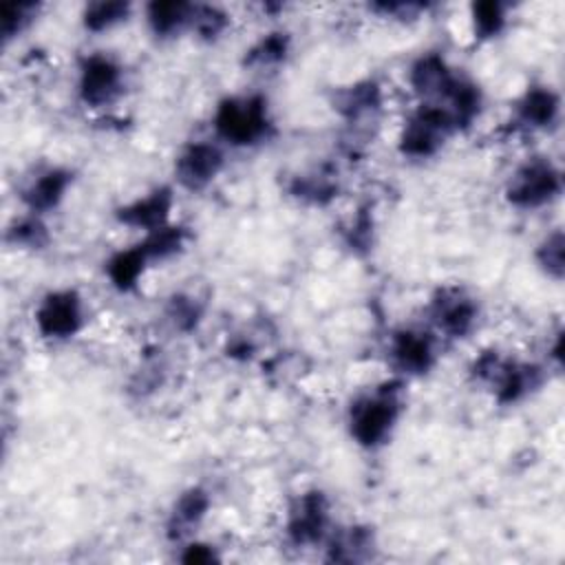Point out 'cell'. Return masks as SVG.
<instances>
[{"label":"cell","mask_w":565,"mask_h":565,"mask_svg":"<svg viewBox=\"0 0 565 565\" xmlns=\"http://www.w3.org/2000/svg\"><path fill=\"white\" fill-rule=\"evenodd\" d=\"M269 104L258 93L230 95L212 113V137L225 148H254L271 135Z\"/></svg>","instance_id":"3"},{"label":"cell","mask_w":565,"mask_h":565,"mask_svg":"<svg viewBox=\"0 0 565 565\" xmlns=\"http://www.w3.org/2000/svg\"><path fill=\"white\" fill-rule=\"evenodd\" d=\"M333 108L351 137H362L377 124L384 110V88L375 79L353 82L335 93Z\"/></svg>","instance_id":"12"},{"label":"cell","mask_w":565,"mask_h":565,"mask_svg":"<svg viewBox=\"0 0 565 565\" xmlns=\"http://www.w3.org/2000/svg\"><path fill=\"white\" fill-rule=\"evenodd\" d=\"M172 205H174V190L168 185H159V188L124 203L117 210V221L132 232H141V236H143L148 232H154V230L172 223V218H170Z\"/></svg>","instance_id":"16"},{"label":"cell","mask_w":565,"mask_h":565,"mask_svg":"<svg viewBox=\"0 0 565 565\" xmlns=\"http://www.w3.org/2000/svg\"><path fill=\"white\" fill-rule=\"evenodd\" d=\"M132 13V4L117 0L88 2L82 11V24L90 33H108L110 29L124 24Z\"/></svg>","instance_id":"24"},{"label":"cell","mask_w":565,"mask_h":565,"mask_svg":"<svg viewBox=\"0 0 565 565\" xmlns=\"http://www.w3.org/2000/svg\"><path fill=\"white\" fill-rule=\"evenodd\" d=\"M563 192L561 168L543 154L521 161L505 181V201L521 212H534L552 205Z\"/></svg>","instance_id":"5"},{"label":"cell","mask_w":565,"mask_h":565,"mask_svg":"<svg viewBox=\"0 0 565 565\" xmlns=\"http://www.w3.org/2000/svg\"><path fill=\"white\" fill-rule=\"evenodd\" d=\"M457 75L459 71H455L441 53L426 51L408 64L406 86L417 102L439 104L450 90Z\"/></svg>","instance_id":"14"},{"label":"cell","mask_w":565,"mask_h":565,"mask_svg":"<svg viewBox=\"0 0 565 565\" xmlns=\"http://www.w3.org/2000/svg\"><path fill=\"white\" fill-rule=\"evenodd\" d=\"M166 320L174 331H194L203 320V302L194 294H172L166 302Z\"/></svg>","instance_id":"27"},{"label":"cell","mask_w":565,"mask_h":565,"mask_svg":"<svg viewBox=\"0 0 565 565\" xmlns=\"http://www.w3.org/2000/svg\"><path fill=\"white\" fill-rule=\"evenodd\" d=\"M404 382L406 380L393 375L351 399L347 408V428L358 446L375 450L388 444L404 413Z\"/></svg>","instance_id":"1"},{"label":"cell","mask_w":565,"mask_h":565,"mask_svg":"<svg viewBox=\"0 0 565 565\" xmlns=\"http://www.w3.org/2000/svg\"><path fill=\"white\" fill-rule=\"evenodd\" d=\"M126 88V68L110 53H88L79 60L75 73L77 99L88 108L113 106Z\"/></svg>","instance_id":"9"},{"label":"cell","mask_w":565,"mask_h":565,"mask_svg":"<svg viewBox=\"0 0 565 565\" xmlns=\"http://www.w3.org/2000/svg\"><path fill=\"white\" fill-rule=\"evenodd\" d=\"M331 530V501L324 492L305 490L289 501L282 516V534L291 547H322Z\"/></svg>","instance_id":"6"},{"label":"cell","mask_w":565,"mask_h":565,"mask_svg":"<svg viewBox=\"0 0 565 565\" xmlns=\"http://www.w3.org/2000/svg\"><path fill=\"white\" fill-rule=\"evenodd\" d=\"M344 230H347V243L355 249L369 247L373 243V216H369V210L355 212Z\"/></svg>","instance_id":"31"},{"label":"cell","mask_w":565,"mask_h":565,"mask_svg":"<svg viewBox=\"0 0 565 565\" xmlns=\"http://www.w3.org/2000/svg\"><path fill=\"white\" fill-rule=\"evenodd\" d=\"M210 508H212V497L203 486H190L188 490H183L174 499L168 512V521H166L168 536L177 543L188 541L190 534L203 523Z\"/></svg>","instance_id":"17"},{"label":"cell","mask_w":565,"mask_h":565,"mask_svg":"<svg viewBox=\"0 0 565 565\" xmlns=\"http://www.w3.org/2000/svg\"><path fill=\"white\" fill-rule=\"evenodd\" d=\"M192 9H194L192 2H179V0L150 2L143 7V20L148 31L157 40H170L183 31H190Z\"/></svg>","instance_id":"19"},{"label":"cell","mask_w":565,"mask_h":565,"mask_svg":"<svg viewBox=\"0 0 565 565\" xmlns=\"http://www.w3.org/2000/svg\"><path fill=\"white\" fill-rule=\"evenodd\" d=\"M148 267H150V260L146 258L139 243H135L130 247H124V249L110 254V258L106 260L104 271H106L108 282L115 289L130 291L139 285V280L143 278Z\"/></svg>","instance_id":"21"},{"label":"cell","mask_w":565,"mask_h":565,"mask_svg":"<svg viewBox=\"0 0 565 565\" xmlns=\"http://www.w3.org/2000/svg\"><path fill=\"white\" fill-rule=\"evenodd\" d=\"M181 561L185 563H212V561H218V554L214 552L212 545L207 543H201L196 539H188L183 541V547H181Z\"/></svg>","instance_id":"32"},{"label":"cell","mask_w":565,"mask_h":565,"mask_svg":"<svg viewBox=\"0 0 565 565\" xmlns=\"http://www.w3.org/2000/svg\"><path fill=\"white\" fill-rule=\"evenodd\" d=\"M73 172L62 166L38 168L20 188V201L29 214L44 216L53 212L68 194Z\"/></svg>","instance_id":"15"},{"label":"cell","mask_w":565,"mask_h":565,"mask_svg":"<svg viewBox=\"0 0 565 565\" xmlns=\"http://www.w3.org/2000/svg\"><path fill=\"white\" fill-rule=\"evenodd\" d=\"M470 377L490 391L492 399L512 406L530 397L545 380V366L539 362L516 360L494 349L481 351L470 364Z\"/></svg>","instance_id":"2"},{"label":"cell","mask_w":565,"mask_h":565,"mask_svg":"<svg viewBox=\"0 0 565 565\" xmlns=\"http://www.w3.org/2000/svg\"><path fill=\"white\" fill-rule=\"evenodd\" d=\"M375 545V532L369 525L358 523L347 527L333 525L327 541L322 543L327 558L335 563H364L373 558Z\"/></svg>","instance_id":"18"},{"label":"cell","mask_w":565,"mask_h":565,"mask_svg":"<svg viewBox=\"0 0 565 565\" xmlns=\"http://www.w3.org/2000/svg\"><path fill=\"white\" fill-rule=\"evenodd\" d=\"M86 322V305L84 298L71 289H51L46 291L35 309H33V324L35 331L53 342H64L75 338Z\"/></svg>","instance_id":"10"},{"label":"cell","mask_w":565,"mask_h":565,"mask_svg":"<svg viewBox=\"0 0 565 565\" xmlns=\"http://www.w3.org/2000/svg\"><path fill=\"white\" fill-rule=\"evenodd\" d=\"M439 349L441 338L428 324L399 327L388 335L386 362L402 380L419 377L437 364Z\"/></svg>","instance_id":"7"},{"label":"cell","mask_w":565,"mask_h":565,"mask_svg":"<svg viewBox=\"0 0 565 565\" xmlns=\"http://www.w3.org/2000/svg\"><path fill=\"white\" fill-rule=\"evenodd\" d=\"M232 24V18L214 4H194L192 9V22H190V31L207 42L218 40Z\"/></svg>","instance_id":"28"},{"label":"cell","mask_w":565,"mask_h":565,"mask_svg":"<svg viewBox=\"0 0 565 565\" xmlns=\"http://www.w3.org/2000/svg\"><path fill=\"white\" fill-rule=\"evenodd\" d=\"M7 238L24 249H40L49 243V232L46 225L42 221V216L38 214H29L24 212V216H20L9 230H7Z\"/></svg>","instance_id":"29"},{"label":"cell","mask_w":565,"mask_h":565,"mask_svg":"<svg viewBox=\"0 0 565 565\" xmlns=\"http://www.w3.org/2000/svg\"><path fill=\"white\" fill-rule=\"evenodd\" d=\"M479 320H481L479 300L457 285L439 287L426 305V324L441 340L468 338L479 327Z\"/></svg>","instance_id":"8"},{"label":"cell","mask_w":565,"mask_h":565,"mask_svg":"<svg viewBox=\"0 0 565 565\" xmlns=\"http://www.w3.org/2000/svg\"><path fill=\"white\" fill-rule=\"evenodd\" d=\"M289 51V35L285 31H269L245 51V66L254 71H274L285 64Z\"/></svg>","instance_id":"22"},{"label":"cell","mask_w":565,"mask_h":565,"mask_svg":"<svg viewBox=\"0 0 565 565\" xmlns=\"http://www.w3.org/2000/svg\"><path fill=\"white\" fill-rule=\"evenodd\" d=\"M338 188H340V183H338L335 170L327 163L296 174L289 183V192L298 201L311 203V205L329 203L338 194Z\"/></svg>","instance_id":"20"},{"label":"cell","mask_w":565,"mask_h":565,"mask_svg":"<svg viewBox=\"0 0 565 565\" xmlns=\"http://www.w3.org/2000/svg\"><path fill=\"white\" fill-rule=\"evenodd\" d=\"M185 241H188L185 227H181L177 223H168V225H163L154 232L143 234L137 243L143 249L150 265H154V263H163V260L174 258L185 247Z\"/></svg>","instance_id":"23"},{"label":"cell","mask_w":565,"mask_h":565,"mask_svg":"<svg viewBox=\"0 0 565 565\" xmlns=\"http://www.w3.org/2000/svg\"><path fill=\"white\" fill-rule=\"evenodd\" d=\"M534 260L536 267L552 280H561L563 278V269H565V238H563V230L554 227L550 230L534 249Z\"/></svg>","instance_id":"26"},{"label":"cell","mask_w":565,"mask_h":565,"mask_svg":"<svg viewBox=\"0 0 565 565\" xmlns=\"http://www.w3.org/2000/svg\"><path fill=\"white\" fill-rule=\"evenodd\" d=\"M38 15V4H7L2 7V33L4 40L24 33Z\"/></svg>","instance_id":"30"},{"label":"cell","mask_w":565,"mask_h":565,"mask_svg":"<svg viewBox=\"0 0 565 565\" xmlns=\"http://www.w3.org/2000/svg\"><path fill=\"white\" fill-rule=\"evenodd\" d=\"M561 121V95L545 84L527 86L512 106V126L516 132H550Z\"/></svg>","instance_id":"13"},{"label":"cell","mask_w":565,"mask_h":565,"mask_svg":"<svg viewBox=\"0 0 565 565\" xmlns=\"http://www.w3.org/2000/svg\"><path fill=\"white\" fill-rule=\"evenodd\" d=\"M225 146L214 137L192 139L177 152L174 181L181 190L203 192L207 190L225 168Z\"/></svg>","instance_id":"11"},{"label":"cell","mask_w":565,"mask_h":565,"mask_svg":"<svg viewBox=\"0 0 565 565\" xmlns=\"http://www.w3.org/2000/svg\"><path fill=\"white\" fill-rule=\"evenodd\" d=\"M510 22V7L503 2H475L470 7V29L477 40L499 38Z\"/></svg>","instance_id":"25"},{"label":"cell","mask_w":565,"mask_h":565,"mask_svg":"<svg viewBox=\"0 0 565 565\" xmlns=\"http://www.w3.org/2000/svg\"><path fill=\"white\" fill-rule=\"evenodd\" d=\"M455 135L457 126L444 106L417 102L399 126L397 152L413 161L433 159Z\"/></svg>","instance_id":"4"}]
</instances>
